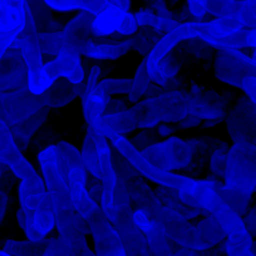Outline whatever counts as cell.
I'll list each match as a JSON object with an SVG mask.
<instances>
[{"label": "cell", "mask_w": 256, "mask_h": 256, "mask_svg": "<svg viewBox=\"0 0 256 256\" xmlns=\"http://www.w3.org/2000/svg\"><path fill=\"white\" fill-rule=\"evenodd\" d=\"M128 184L132 202L136 204L137 208L147 211L157 228L176 245L202 251L226 238L225 231L212 216L206 215L200 222L190 224L184 216L167 208L142 176L128 181Z\"/></svg>", "instance_id": "obj_1"}, {"label": "cell", "mask_w": 256, "mask_h": 256, "mask_svg": "<svg viewBox=\"0 0 256 256\" xmlns=\"http://www.w3.org/2000/svg\"><path fill=\"white\" fill-rule=\"evenodd\" d=\"M38 161L43 172L46 191L53 204L54 222L68 255L96 256L86 240V234H90L87 220L80 218L70 200L56 144L39 152Z\"/></svg>", "instance_id": "obj_2"}, {"label": "cell", "mask_w": 256, "mask_h": 256, "mask_svg": "<svg viewBox=\"0 0 256 256\" xmlns=\"http://www.w3.org/2000/svg\"><path fill=\"white\" fill-rule=\"evenodd\" d=\"M138 128H151L161 122H180L190 116L202 120L220 118L225 120L228 112L204 102L198 96L186 90H168L152 98H146L132 107Z\"/></svg>", "instance_id": "obj_3"}, {"label": "cell", "mask_w": 256, "mask_h": 256, "mask_svg": "<svg viewBox=\"0 0 256 256\" xmlns=\"http://www.w3.org/2000/svg\"><path fill=\"white\" fill-rule=\"evenodd\" d=\"M221 182L208 178H190L178 195L188 205L198 208L205 215H210L220 224L226 234V241L252 244V236L246 228L242 218L232 210L221 195Z\"/></svg>", "instance_id": "obj_4"}, {"label": "cell", "mask_w": 256, "mask_h": 256, "mask_svg": "<svg viewBox=\"0 0 256 256\" xmlns=\"http://www.w3.org/2000/svg\"><path fill=\"white\" fill-rule=\"evenodd\" d=\"M224 200L242 218L248 211L251 196L256 192V146L236 142L230 147L225 171V184H221Z\"/></svg>", "instance_id": "obj_5"}, {"label": "cell", "mask_w": 256, "mask_h": 256, "mask_svg": "<svg viewBox=\"0 0 256 256\" xmlns=\"http://www.w3.org/2000/svg\"><path fill=\"white\" fill-rule=\"evenodd\" d=\"M56 146L73 206L80 218L88 220L100 206L90 198L86 187L88 171L82 162L80 152L67 141L59 142Z\"/></svg>", "instance_id": "obj_6"}, {"label": "cell", "mask_w": 256, "mask_h": 256, "mask_svg": "<svg viewBox=\"0 0 256 256\" xmlns=\"http://www.w3.org/2000/svg\"><path fill=\"white\" fill-rule=\"evenodd\" d=\"M108 140L112 142L114 150H117L142 176L156 182L157 184L178 191L188 182L190 177L182 176L180 174H174L171 171H164V170H160L158 167L152 164L148 161V158L142 154V151L136 148L132 144V142L128 141L124 136L112 134V136L108 137Z\"/></svg>", "instance_id": "obj_7"}, {"label": "cell", "mask_w": 256, "mask_h": 256, "mask_svg": "<svg viewBox=\"0 0 256 256\" xmlns=\"http://www.w3.org/2000/svg\"><path fill=\"white\" fill-rule=\"evenodd\" d=\"M214 70L218 80L236 88H241L245 78H256L252 58L241 49H220L214 62Z\"/></svg>", "instance_id": "obj_8"}, {"label": "cell", "mask_w": 256, "mask_h": 256, "mask_svg": "<svg viewBox=\"0 0 256 256\" xmlns=\"http://www.w3.org/2000/svg\"><path fill=\"white\" fill-rule=\"evenodd\" d=\"M43 107L39 96L33 94L28 86L9 92H0V120L9 127L32 117Z\"/></svg>", "instance_id": "obj_9"}, {"label": "cell", "mask_w": 256, "mask_h": 256, "mask_svg": "<svg viewBox=\"0 0 256 256\" xmlns=\"http://www.w3.org/2000/svg\"><path fill=\"white\" fill-rule=\"evenodd\" d=\"M225 122L234 144L246 142L256 146V104L248 96L238 98L228 112Z\"/></svg>", "instance_id": "obj_10"}, {"label": "cell", "mask_w": 256, "mask_h": 256, "mask_svg": "<svg viewBox=\"0 0 256 256\" xmlns=\"http://www.w3.org/2000/svg\"><path fill=\"white\" fill-rule=\"evenodd\" d=\"M142 154L160 170L180 171L191 162L192 147L187 141L178 137H171L166 141L157 142L154 146L144 150Z\"/></svg>", "instance_id": "obj_11"}, {"label": "cell", "mask_w": 256, "mask_h": 256, "mask_svg": "<svg viewBox=\"0 0 256 256\" xmlns=\"http://www.w3.org/2000/svg\"><path fill=\"white\" fill-rule=\"evenodd\" d=\"M23 56L28 70V88L33 94L40 96L50 86L43 77V53L38 42V34L22 33L13 44Z\"/></svg>", "instance_id": "obj_12"}, {"label": "cell", "mask_w": 256, "mask_h": 256, "mask_svg": "<svg viewBox=\"0 0 256 256\" xmlns=\"http://www.w3.org/2000/svg\"><path fill=\"white\" fill-rule=\"evenodd\" d=\"M127 256H154L146 234L134 224L132 205L116 210L113 222Z\"/></svg>", "instance_id": "obj_13"}, {"label": "cell", "mask_w": 256, "mask_h": 256, "mask_svg": "<svg viewBox=\"0 0 256 256\" xmlns=\"http://www.w3.org/2000/svg\"><path fill=\"white\" fill-rule=\"evenodd\" d=\"M102 77V67L93 66L88 70L86 78L84 90L82 93V110L83 117L88 127L93 128L96 132H100L102 124V117L104 116L106 107L110 97L102 94L97 90L100 78Z\"/></svg>", "instance_id": "obj_14"}, {"label": "cell", "mask_w": 256, "mask_h": 256, "mask_svg": "<svg viewBox=\"0 0 256 256\" xmlns=\"http://www.w3.org/2000/svg\"><path fill=\"white\" fill-rule=\"evenodd\" d=\"M87 222L94 241L96 256H127L114 225L106 218L100 208Z\"/></svg>", "instance_id": "obj_15"}, {"label": "cell", "mask_w": 256, "mask_h": 256, "mask_svg": "<svg viewBox=\"0 0 256 256\" xmlns=\"http://www.w3.org/2000/svg\"><path fill=\"white\" fill-rule=\"evenodd\" d=\"M12 172L16 174V177L20 178L19 184L20 208L34 211L49 196L46 182L36 174L34 167L32 166L30 162L26 161V158H24Z\"/></svg>", "instance_id": "obj_16"}, {"label": "cell", "mask_w": 256, "mask_h": 256, "mask_svg": "<svg viewBox=\"0 0 256 256\" xmlns=\"http://www.w3.org/2000/svg\"><path fill=\"white\" fill-rule=\"evenodd\" d=\"M43 77L49 86L53 84L59 78H66L72 83H80L86 80L84 67L80 53L62 52L53 60L44 64Z\"/></svg>", "instance_id": "obj_17"}, {"label": "cell", "mask_w": 256, "mask_h": 256, "mask_svg": "<svg viewBox=\"0 0 256 256\" xmlns=\"http://www.w3.org/2000/svg\"><path fill=\"white\" fill-rule=\"evenodd\" d=\"M138 29L134 14L128 10L113 6L96 16L92 23V30L97 36H108L117 33L123 36H131Z\"/></svg>", "instance_id": "obj_18"}, {"label": "cell", "mask_w": 256, "mask_h": 256, "mask_svg": "<svg viewBox=\"0 0 256 256\" xmlns=\"http://www.w3.org/2000/svg\"><path fill=\"white\" fill-rule=\"evenodd\" d=\"M187 142L192 147L191 162L184 168L180 170L178 174L182 176L190 177V178H196V177L201 176L208 168V164H210V158L214 152L221 147L228 146V142L208 136L194 137V138L187 140Z\"/></svg>", "instance_id": "obj_19"}, {"label": "cell", "mask_w": 256, "mask_h": 256, "mask_svg": "<svg viewBox=\"0 0 256 256\" xmlns=\"http://www.w3.org/2000/svg\"><path fill=\"white\" fill-rule=\"evenodd\" d=\"M77 134V123L70 118L54 114L32 138L29 146L36 151L42 152L49 146L63 142L66 137H74Z\"/></svg>", "instance_id": "obj_20"}, {"label": "cell", "mask_w": 256, "mask_h": 256, "mask_svg": "<svg viewBox=\"0 0 256 256\" xmlns=\"http://www.w3.org/2000/svg\"><path fill=\"white\" fill-rule=\"evenodd\" d=\"M28 86V70L20 52L12 46L0 60V92Z\"/></svg>", "instance_id": "obj_21"}, {"label": "cell", "mask_w": 256, "mask_h": 256, "mask_svg": "<svg viewBox=\"0 0 256 256\" xmlns=\"http://www.w3.org/2000/svg\"><path fill=\"white\" fill-rule=\"evenodd\" d=\"M26 26V6H8L0 18V60L13 46Z\"/></svg>", "instance_id": "obj_22"}, {"label": "cell", "mask_w": 256, "mask_h": 256, "mask_svg": "<svg viewBox=\"0 0 256 256\" xmlns=\"http://www.w3.org/2000/svg\"><path fill=\"white\" fill-rule=\"evenodd\" d=\"M86 80L80 83H72L66 78H59L56 80L46 92L39 96L44 107H48L49 110H58L70 104L72 100H74L78 96H82L84 90Z\"/></svg>", "instance_id": "obj_23"}, {"label": "cell", "mask_w": 256, "mask_h": 256, "mask_svg": "<svg viewBox=\"0 0 256 256\" xmlns=\"http://www.w3.org/2000/svg\"><path fill=\"white\" fill-rule=\"evenodd\" d=\"M240 2L235 0H187V9L194 18L201 19L206 16L222 18L238 14Z\"/></svg>", "instance_id": "obj_24"}, {"label": "cell", "mask_w": 256, "mask_h": 256, "mask_svg": "<svg viewBox=\"0 0 256 256\" xmlns=\"http://www.w3.org/2000/svg\"><path fill=\"white\" fill-rule=\"evenodd\" d=\"M136 128H138V120L131 107L128 110H120V112L106 113L102 117L100 134L108 138L112 134L124 136V134L134 131Z\"/></svg>", "instance_id": "obj_25"}, {"label": "cell", "mask_w": 256, "mask_h": 256, "mask_svg": "<svg viewBox=\"0 0 256 256\" xmlns=\"http://www.w3.org/2000/svg\"><path fill=\"white\" fill-rule=\"evenodd\" d=\"M134 39L127 36L123 40L117 43H96L90 42L83 48L82 56H87L88 59H96V60H113V59L120 58L126 56L131 50H134Z\"/></svg>", "instance_id": "obj_26"}, {"label": "cell", "mask_w": 256, "mask_h": 256, "mask_svg": "<svg viewBox=\"0 0 256 256\" xmlns=\"http://www.w3.org/2000/svg\"><path fill=\"white\" fill-rule=\"evenodd\" d=\"M49 114H50V110L48 107H43L32 117L10 126V131L20 151L28 148L34 134L48 122Z\"/></svg>", "instance_id": "obj_27"}, {"label": "cell", "mask_w": 256, "mask_h": 256, "mask_svg": "<svg viewBox=\"0 0 256 256\" xmlns=\"http://www.w3.org/2000/svg\"><path fill=\"white\" fill-rule=\"evenodd\" d=\"M26 157L19 150L10 127L0 120V164L13 171Z\"/></svg>", "instance_id": "obj_28"}, {"label": "cell", "mask_w": 256, "mask_h": 256, "mask_svg": "<svg viewBox=\"0 0 256 256\" xmlns=\"http://www.w3.org/2000/svg\"><path fill=\"white\" fill-rule=\"evenodd\" d=\"M49 8L58 12H70L80 9L82 12L100 16L103 12L117 6L112 0H44Z\"/></svg>", "instance_id": "obj_29"}, {"label": "cell", "mask_w": 256, "mask_h": 256, "mask_svg": "<svg viewBox=\"0 0 256 256\" xmlns=\"http://www.w3.org/2000/svg\"><path fill=\"white\" fill-rule=\"evenodd\" d=\"M154 192H156V195L158 196L160 201H161L167 208L174 211V212L178 214V215L184 216L187 220H190V218H195L200 215H204V212L201 210H198V208H194V206L184 202V201L180 198L177 190L168 188V187L158 184Z\"/></svg>", "instance_id": "obj_30"}, {"label": "cell", "mask_w": 256, "mask_h": 256, "mask_svg": "<svg viewBox=\"0 0 256 256\" xmlns=\"http://www.w3.org/2000/svg\"><path fill=\"white\" fill-rule=\"evenodd\" d=\"M26 3L33 14L38 33H56L62 30L60 24L54 20L44 0H26Z\"/></svg>", "instance_id": "obj_31"}, {"label": "cell", "mask_w": 256, "mask_h": 256, "mask_svg": "<svg viewBox=\"0 0 256 256\" xmlns=\"http://www.w3.org/2000/svg\"><path fill=\"white\" fill-rule=\"evenodd\" d=\"M154 86H156V83L152 82V80L150 78L148 72H147L146 60H144L138 66L134 78L132 80V87L128 93V100L138 103L140 100H144L148 96V93L151 92Z\"/></svg>", "instance_id": "obj_32"}, {"label": "cell", "mask_w": 256, "mask_h": 256, "mask_svg": "<svg viewBox=\"0 0 256 256\" xmlns=\"http://www.w3.org/2000/svg\"><path fill=\"white\" fill-rule=\"evenodd\" d=\"M48 242V238L42 241L6 240L3 250L12 256H43Z\"/></svg>", "instance_id": "obj_33"}, {"label": "cell", "mask_w": 256, "mask_h": 256, "mask_svg": "<svg viewBox=\"0 0 256 256\" xmlns=\"http://www.w3.org/2000/svg\"><path fill=\"white\" fill-rule=\"evenodd\" d=\"M82 162L84 164L86 170L93 174L94 177L100 178V167H98L97 160V146H96V131L93 128L88 127V131L86 134L84 141H83L82 152H80Z\"/></svg>", "instance_id": "obj_34"}, {"label": "cell", "mask_w": 256, "mask_h": 256, "mask_svg": "<svg viewBox=\"0 0 256 256\" xmlns=\"http://www.w3.org/2000/svg\"><path fill=\"white\" fill-rule=\"evenodd\" d=\"M162 36H164L162 34H160L151 26H140L136 33L132 36L134 44V50L138 52L142 56L147 58L150 52L154 49V46L158 43Z\"/></svg>", "instance_id": "obj_35"}, {"label": "cell", "mask_w": 256, "mask_h": 256, "mask_svg": "<svg viewBox=\"0 0 256 256\" xmlns=\"http://www.w3.org/2000/svg\"><path fill=\"white\" fill-rule=\"evenodd\" d=\"M16 221H18L19 226L26 232V236L28 240L42 241L46 238V236H43L36 230V225H34V215L32 210L23 208H19L18 212H16Z\"/></svg>", "instance_id": "obj_36"}, {"label": "cell", "mask_w": 256, "mask_h": 256, "mask_svg": "<svg viewBox=\"0 0 256 256\" xmlns=\"http://www.w3.org/2000/svg\"><path fill=\"white\" fill-rule=\"evenodd\" d=\"M230 147H221L218 148L212 154L210 158V164H208V168H210V174L208 178L216 180L220 182L221 178H225V171H226V162H228V154Z\"/></svg>", "instance_id": "obj_37"}, {"label": "cell", "mask_w": 256, "mask_h": 256, "mask_svg": "<svg viewBox=\"0 0 256 256\" xmlns=\"http://www.w3.org/2000/svg\"><path fill=\"white\" fill-rule=\"evenodd\" d=\"M132 87V80H100L97 90L102 94L110 97L112 94H128Z\"/></svg>", "instance_id": "obj_38"}, {"label": "cell", "mask_w": 256, "mask_h": 256, "mask_svg": "<svg viewBox=\"0 0 256 256\" xmlns=\"http://www.w3.org/2000/svg\"><path fill=\"white\" fill-rule=\"evenodd\" d=\"M112 161H113V167H114V171L117 176L123 177V178L131 181V180L136 178V177L142 176L134 166H132L117 150H113L112 151Z\"/></svg>", "instance_id": "obj_39"}, {"label": "cell", "mask_w": 256, "mask_h": 256, "mask_svg": "<svg viewBox=\"0 0 256 256\" xmlns=\"http://www.w3.org/2000/svg\"><path fill=\"white\" fill-rule=\"evenodd\" d=\"M238 16L244 22L248 32L256 29V0H242V2H240Z\"/></svg>", "instance_id": "obj_40"}, {"label": "cell", "mask_w": 256, "mask_h": 256, "mask_svg": "<svg viewBox=\"0 0 256 256\" xmlns=\"http://www.w3.org/2000/svg\"><path fill=\"white\" fill-rule=\"evenodd\" d=\"M158 130H157V126L151 128H144L141 134H137L134 140H132V144H134L136 148H138L140 151H144V150L148 148V147L154 146L158 141Z\"/></svg>", "instance_id": "obj_41"}, {"label": "cell", "mask_w": 256, "mask_h": 256, "mask_svg": "<svg viewBox=\"0 0 256 256\" xmlns=\"http://www.w3.org/2000/svg\"><path fill=\"white\" fill-rule=\"evenodd\" d=\"M225 252L228 256H256L252 244L228 242L225 238Z\"/></svg>", "instance_id": "obj_42"}, {"label": "cell", "mask_w": 256, "mask_h": 256, "mask_svg": "<svg viewBox=\"0 0 256 256\" xmlns=\"http://www.w3.org/2000/svg\"><path fill=\"white\" fill-rule=\"evenodd\" d=\"M86 187H87V191H88V194H90V198H92V200L94 201L98 206H100V198H102V192H103L102 181L88 172Z\"/></svg>", "instance_id": "obj_43"}, {"label": "cell", "mask_w": 256, "mask_h": 256, "mask_svg": "<svg viewBox=\"0 0 256 256\" xmlns=\"http://www.w3.org/2000/svg\"><path fill=\"white\" fill-rule=\"evenodd\" d=\"M43 256H70L68 251L64 246L63 241L59 238H49L48 246L46 248V252Z\"/></svg>", "instance_id": "obj_44"}, {"label": "cell", "mask_w": 256, "mask_h": 256, "mask_svg": "<svg viewBox=\"0 0 256 256\" xmlns=\"http://www.w3.org/2000/svg\"><path fill=\"white\" fill-rule=\"evenodd\" d=\"M242 221L250 235L256 236V205L244 214Z\"/></svg>", "instance_id": "obj_45"}, {"label": "cell", "mask_w": 256, "mask_h": 256, "mask_svg": "<svg viewBox=\"0 0 256 256\" xmlns=\"http://www.w3.org/2000/svg\"><path fill=\"white\" fill-rule=\"evenodd\" d=\"M241 90H242L244 92H245V94L256 104V78H245L242 82V86H241Z\"/></svg>", "instance_id": "obj_46"}, {"label": "cell", "mask_w": 256, "mask_h": 256, "mask_svg": "<svg viewBox=\"0 0 256 256\" xmlns=\"http://www.w3.org/2000/svg\"><path fill=\"white\" fill-rule=\"evenodd\" d=\"M127 110V102L120 98L116 100V98H110L107 103V107H106V113H116V112H120V110Z\"/></svg>", "instance_id": "obj_47"}, {"label": "cell", "mask_w": 256, "mask_h": 256, "mask_svg": "<svg viewBox=\"0 0 256 256\" xmlns=\"http://www.w3.org/2000/svg\"><path fill=\"white\" fill-rule=\"evenodd\" d=\"M201 118H198V116H190V117L184 118L181 120L180 122H177L178 127L181 130H187V128H192V127H196V126L201 124Z\"/></svg>", "instance_id": "obj_48"}, {"label": "cell", "mask_w": 256, "mask_h": 256, "mask_svg": "<svg viewBox=\"0 0 256 256\" xmlns=\"http://www.w3.org/2000/svg\"><path fill=\"white\" fill-rule=\"evenodd\" d=\"M170 256H201V251L192 250L188 248H182V246H176V248L174 250V252Z\"/></svg>", "instance_id": "obj_49"}, {"label": "cell", "mask_w": 256, "mask_h": 256, "mask_svg": "<svg viewBox=\"0 0 256 256\" xmlns=\"http://www.w3.org/2000/svg\"><path fill=\"white\" fill-rule=\"evenodd\" d=\"M220 245H221V242L218 244V245L214 246V248H206V250H202V251H201V256H220L221 250L225 251V241H224V244H222V246H221V248H220Z\"/></svg>", "instance_id": "obj_50"}, {"label": "cell", "mask_w": 256, "mask_h": 256, "mask_svg": "<svg viewBox=\"0 0 256 256\" xmlns=\"http://www.w3.org/2000/svg\"><path fill=\"white\" fill-rule=\"evenodd\" d=\"M246 46H251V48H255L256 46V29L250 30L246 36Z\"/></svg>", "instance_id": "obj_51"}, {"label": "cell", "mask_w": 256, "mask_h": 256, "mask_svg": "<svg viewBox=\"0 0 256 256\" xmlns=\"http://www.w3.org/2000/svg\"><path fill=\"white\" fill-rule=\"evenodd\" d=\"M224 120H220V118H212V120H202V128H211L215 127V126L220 124Z\"/></svg>", "instance_id": "obj_52"}, {"label": "cell", "mask_w": 256, "mask_h": 256, "mask_svg": "<svg viewBox=\"0 0 256 256\" xmlns=\"http://www.w3.org/2000/svg\"><path fill=\"white\" fill-rule=\"evenodd\" d=\"M113 3L118 6V8L123 9V10L130 12V6H131V0H112Z\"/></svg>", "instance_id": "obj_53"}, {"label": "cell", "mask_w": 256, "mask_h": 256, "mask_svg": "<svg viewBox=\"0 0 256 256\" xmlns=\"http://www.w3.org/2000/svg\"><path fill=\"white\" fill-rule=\"evenodd\" d=\"M8 4H9V0H0V18H2V16H3L4 12H6Z\"/></svg>", "instance_id": "obj_54"}, {"label": "cell", "mask_w": 256, "mask_h": 256, "mask_svg": "<svg viewBox=\"0 0 256 256\" xmlns=\"http://www.w3.org/2000/svg\"><path fill=\"white\" fill-rule=\"evenodd\" d=\"M251 58H252L254 66H255V68H256V46L254 48V53H252V56H251Z\"/></svg>", "instance_id": "obj_55"}, {"label": "cell", "mask_w": 256, "mask_h": 256, "mask_svg": "<svg viewBox=\"0 0 256 256\" xmlns=\"http://www.w3.org/2000/svg\"><path fill=\"white\" fill-rule=\"evenodd\" d=\"M0 256H12V255H9V254L6 252L4 250H0Z\"/></svg>", "instance_id": "obj_56"}, {"label": "cell", "mask_w": 256, "mask_h": 256, "mask_svg": "<svg viewBox=\"0 0 256 256\" xmlns=\"http://www.w3.org/2000/svg\"><path fill=\"white\" fill-rule=\"evenodd\" d=\"M168 2H170V3H171V4H176V3H178L180 0H168Z\"/></svg>", "instance_id": "obj_57"}, {"label": "cell", "mask_w": 256, "mask_h": 256, "mask_svg": "<svg viewBox=\"0 0 256 256\" xmlns=\"http://www.w3.org/2000/svg\"><path fill=\"white\" fill-rule=\"evenodd\" d=\"M235 2H242V0H235Z\"/></svg>", "instance_id": "obj_58"}]
</instances>
